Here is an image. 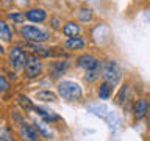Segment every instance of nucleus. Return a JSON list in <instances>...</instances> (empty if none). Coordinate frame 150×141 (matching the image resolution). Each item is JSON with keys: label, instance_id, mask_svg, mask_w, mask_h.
Returning a JSON list of instances; mask_svg holds the SVG:
<instances>
[{"label": "nucleus", "instance_id": "aec40b11", "mask_svg": "<svg viewBox=\"0 0 150 141\" xmlns=\"http://www.w3.org/2000/svg\"><path fill=\"white\" fill-rule=\"evenodd\" d=\"M0 85H2V93H6L8 89H9V83H8V80H6V77L5 75H0Z\"/></svg>", "mask_w": 150, "mask_h": 141}, {"label": "nucleus", "instance_id": "a211bd4d", "mask_svg": "<svg viewBox=\"0 0 150 141\" xmlns=\"http://www.w3.org/2000/svg\"><path fill=\"white\" fill-rule=\"evenodd\" d=\"M102 75V72H86V75H84V80L89 83H92V82H96V80L98 78Z\"/></svg>", "mask_w": 150, "mask_h": 141}, {"label": "nucleus", "instance_id": "dca6fc26", "mask_svg": "<svg viewBox=\"0 0 150 141\" xmlns=\"http://www.w3.org/2000/svg\"><path fill=\"white\" fill-rule=\"evenodd\" d=\"M52 69H53V77H59V75H63L66 72V69H67V63H61V61H56V63L52 64Z\"/></svg>", "mask_w": 150, "mask_h": 141}, {"label": "nucleus", "instance_id": "ddd939ff", "mask_svg": "<svg viewBox=\"0 0 150 141\" xmlns=\"http://www.w3.org/2000/svg\"><path fill=\"white\" fill-rule=\"evenodd\" d=\"M35 97H36V100H42V102H56L58 100V94H55L53 91H49V89L38 91Z\"/></svg>", "mask_w": 150, "mask_h": 141}, {"label": "nucleus", "instance_id": "4468645a", "mask_svg": "<svg viewBox=\"0 0 150 141\" xmlns=\"http://www.w3.org/2000/svg\"><path fill=\"white\" fill-rule=\"evenodd\" d=\"M97 94H98V99L108 100V99L111 97V94H112V85L108 83V82L100 83V86H98V89H97Z\"/></svg>", "mask_w": 150, "mask_h": 141}, {"label": "nucleus", "instance_id": "7ed1b4c3", "mask_svg": "<svg viewBox=\"0 0 150 141\" xmlns=\"http://www.w3.org/2000/svg\"><path fill=\"white\" fill-rule=\"evenodd\" d=\"M22 72H23V77L28 80L41 77L42 72H44V64H42L41 58L36 53L27 55V63H25V68H23Z\"/></svg>", "mask_w": 150, "mask_h": 141}, {"label": "nucleus", "instance_id": "6ab92c4d", "mask_svg": "<svg viewBox=\"0 0 150 141\" xmlns=\"http://www.w3.org/2000/svg\"><path fill=\"white\" fill-rule=\"evenodd\" d=\"M19 102H21V105H22L23 108H27V110H31V108H33L30 99L25 97V96H21V97H19Z\"/></svg>", "mask_w": 150, "mask_h": 141}, {"label": "nucleus", "instance_id": "f257e3e1", "mask_svg": "<svg viewBox=\"0 0 150 141\" xmlns=\"http://www.w3.org/2000/svg\"><path fill=\"white\" fill-rule=\"evenodd\" d=\"M58 94L67 102H78L83 99V89L77 82L63 80L58 83Z\"/></svg>", "mask_w": 150, "mask_h": 141}, {"label": "nucleus", "instance_id": "39448f33", "mask_svg": "<svg viewBox=\"0 0 150 141\" xmlns=\"http://www.w3.org/2000/svg\"><path fill=\"white\" fill-rule=\"evenodd\" d=\"M102 64L100 60L96 58L94 55H80L77 58V66L81 68L84 72H102Z\"/></svg>", "mask_w": 150, "mask_h": 141}, {"label": "nucleus", "instance_id": "412c9836", "mask_svg": "<svg viewBox=\"0 0 150 141\" xmlns=\"http://www.w3.org/2000/svg\"><path fill=\"white\" fill-rule=\"evenodd\" d=\"M147 124H149V127H150V111H149V115H147Z\"/></svg>", "mask_w": 150, "mask_h": 141}, {"label": "nucleus", "instance_id": "1a4fd4ad", "mask_svg": "<svg viewBox=\"0 0 150 141\" xmlns=\"http://www.w3.org/2000/svg\"><path fill=\"white\" fill-rule=\"evenodd\" d=\"M149 111H150V103H149L147 99H144V97L138 99L136 103H134V110H133L136 119H142V118H145L149 115Z\"/></svg>", "mask_w": 150, "mask_h": 141}, {"label": "nucleus", "instance_id": "20e7f679", "mask_svg": "<svg viewBox=\"0 0 150 141\" xmlns=\"http://www.w3.org/2000/svg\"><path fill=\"white\" fill-rule=\"evenodd\" d=\"M102 78L103 82L111 83L112 86H116L122 78V72L119 66L116 64V61H105L102 64Z\"/></svg>", "mask_w": 150, "mask_h": 141}, {"label": "nucleus", "instance_id": "0eeeda50", "mask_svg": "<svg viewBox=\"0 0 150 141\" xmlns=\"http://www.w3.org/2000/svg\"><path fill=\"white\" fill-rule=\"evenodd\" d=\"M19 136H21L23 141H39L41 140V132L38 130L36 125L23 122V124L19 127Z\"/></svg>", "mask_w": 150, "mask_h": 141}, {"label": "nucleus", "instance_id": "9d476101", "mask_svg": "<svg viewBox=\"0 0 150 141\" xmlns=\"http://www.w3.org/2000/svg\"><path fill=\"white\" fill-rule=\"evenodd\" d=\"M64 47L69 50H83L86 47V41L80 36H75V38H67L64 41Z\"/></svg>", "mask_w": 150, "mask_h": 141}, {"label": "nucleus", "instance_id": "f8f14e48", "mask_svg": "<svg viewBox=\"0 0 150 141\" xmlns=\"http://www.w3.org/2000/svg\"><path fill=\"white\" fill-rule=\"evenodd\" d=\"M80 31H81V28L77 22H67L66 25L63 27V35L67 36V38H75L80 35Z\"/></svg>", "mask_w": 150, "mask_h": 141}, {"label": "nucleus", "instance_id": "f3484780", "mask_svg": "<svg viewBox=\"0 0 150 141\" xmlns=\"http://www.w3.org/2000/svg\"><path fill=\"white\" fill-rule=\"evenodd\" d=\"M78 19L81 22H91L92 21V11L89 8H83V9H80V13H78Z\"/></svg>", "mask_w": 150, "mask_h": 141}, {"label": "nucleus", "instance_id": "f03ea898", "mask_svg": "<svg viewBox=\"0 0 150 141\" xmlns=\"http://www.w3.org/2000/svg\"><path fill=\"white\" fill-rule=\"evenodd\" d=\"M21 35L27 42H45L50 39V31L36 25H22Z\"/></svg>", "mask_w": 150, "mask_h": 141}, {"label": "nucleus", "instance_id": "2eb2a0df", "mask_svg": "<svg viewBox=\"0 0 150 141\" xmlns=\"http://www.w3.org/2000/svg\"><path fill=\"white\" fill-rule=\"evenodd\" d=\"M6 19H8V21H11L13 24H22L27 17H25V14H23V13L13 11V13H8L6 14Z\"/></svg>", "mask_w": 150, "mask_h": 141}, {"label": "nucleus", "instance_id": "6e6552de", "mask_svg": "<svg viewBox=\"0 0 150 141\" xmlns=\"http://www.w3.org/2000/svg\"><path fill=\"white\" fill-rule=\"evenodd\" d=\"M25 17L33 24H42L47 21V11L44 8H31L25 13Z\"/></svg>", "mask_w": 150, "mask_h": 141}, {"label": "nucleus", "instance_id": "9b49d317", "mask_svg": "<svg viewBox=\"0 0 150 141\" xmlns=\"http://www.w3.org/2000/svg\"><path fill=\"white\" fill-rule=\"evenodd\" d=\"M0 38H2L3 42H13V39H14V31L6 24V21L0 22Z\"/></svg>", "mask_w": 150, "mask_h": 141}, {"label": "nucleus", "instance_id": "423d86ee", "mask_svg": "<svg viewBox=\"0 0 150 141\" xmlns=\"http://www.w3.org/2000/svg\"><path fill=\"white\" fill-rule=\"evenodd\" d=\"M8 60H9V66L14 70H23L27 63V53L23 52L21 47H11L8 53Z\"/></svg>", "mask_w": 150, "mask_h": 141}]
</instances>
